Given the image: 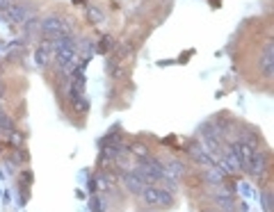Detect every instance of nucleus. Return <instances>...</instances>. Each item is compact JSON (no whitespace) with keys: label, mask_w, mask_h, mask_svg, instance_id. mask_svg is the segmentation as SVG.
<instances>
[{"label":"nucleus","mask_w":274,"mask_h":212,"mask_svg":"<svg viewBox=\"0 0 274 212\" xmlns=\"http://www.w3.org/2000/svg\"><path fill=\"white\" fill-rule=\"evenodd\" d=\"M55 44V57L53 60L57 62L60 69H74L75 67V60H78V50H75L74 41L69 37H62V39L53 41Z\"/></svg>","instance_id":"nucleus-1"},{"label":"nucleus","mask_w":274,"mask_h":212,"mask_svg":"<svg viewBox=\"0 0 274 212\" xmlns=\"http://www.w3.org/2000/svg\"><path fill=\"white\" fill-rule=\"evenodd\" d=\"M39 30L44 34H46L48 39H62V37H69V32H71V27L67 25V21L62 19V16H46V19L41 21V25Z\"/></svg>","instance_id":"nucleus-2"},{"label":"nucleus","mask_w":274,"mask_h":212,"mask_svg":"<svg viewBox=\"0 0 274 212\" xmlns=\"http://www.w3.org/2000/svg\"><path fill=\"white\" fill-rule=\"evenodd\" d=\"M147 206H153V208H169L172 206V194L162 187H155V185H147L140 194Z\"/></svg>","instance_id":"nucleus-3"},{"label":"nucleus","mask_w":274,"mask_h":212,"mask_svg":"<svg viewBox=\"0 0 274 212\" xmlns=\"http://www.w3.org/2000/svg\"><path fill=\"white\" fill-rule=\"evenodd\" d=\"M53 57H55V44L50 39L41 41L39 48H37V53H34L37 64H39V67H48V64L53 62Z\"/></svg>","instance_id":"nucleus-4"},{"label":"nucleus","mask_w":274,"mask_h":212,"mask_svg":"<svg viewBox=\"0 0 274 212\" xmlns=\"http://www.w3.org/2000/svg\"><path fill=\"white\" fill-rule=\"evenodd\" d=\"M5 19L9 21V23H25V21L32 19V16H30V12H27L25 5H16V2H12V5L5 9Z\"/></svg>","instance_id":"nucleus-5"},{"label":"nucleus","mask_w":274,"mask_h":212,"mask_svg":"<svg viewBox=\"0 0 274 212\" xmlns=\"http://www.w3.org/2000/svg\"><path fill=\"white\" fill-rule=\"evenodd\" d=\"M265 166H268L265 155H263V153H254V155L249 158V162L242 166V169H245V171H249L251 176H261V173L265 171Z\"/></svg>","instance_id":"nucleus-6"},{"label":"nucleus","mask_w":274,"mask_h":212,"mask_svg":"<svg viewBox=\"0 0 274 212\" xmlns=\"http://www.w3.org/2000/svg\"><path fill=\"white\" fill-rule=\"evenodd\" d=\"M231 148H233V153L238 155V160L242 162V166L247 165L249 158H251V155L256 153V148H251V146H249V141H235Z\"/></svg>","instance_id":"nucleus-7"},{"label":"nucleus","mask_w":274,"mask_h":212,"mask_svg":"<svg viewBox=\"0 0 274 212\" xmlns=\"http://www.w3.org/2000/svg\"><path fill=\"white\" fill-rule=\"evenodd\" d=\"M124 185L128 187V192H133V194H142V189L147 187V183L137 176V173H124Z\"/></svg>","instance_id":"nucleus-8"},{"label":"nucleus","mask_w":274,"mask_h":212,"mask_svg":"<svg viewBox=\"0 0 274 212\" xmlns=\"http://www.w3.org/2000/svg\"><path fill=\"white\" fill-rule=\"evenodd\" d=\"M272 69H274V55H272V44H268V48L263 50L261 55V71L265 75H272Z\"/></svg>","instance_id":"nucleus-9"},{"label":"nucleus","mask_w":274,"mask_h":212,"mask_svg":"<svg viewBox=\"0 0 274 212\" xmlns=\"http://www.w3.org/2000/svg\"><path fill=\"white\" fill-rule=\"evenodd\" d=\"M224 169H228V171H240L242 169V162L238 160L233 148H228V151L224 153Z\"/></svg>","instance_id":"nucleus-10"},{"label":"nucleus","mask_w":274,"mask_h":212,"mask_svg":"<svg viewBox=\"0 0 274 212\" xmlns=\"http://www.w3.org/2000/svg\"><path fill=\"white\" fill-rule=\"evenodd\" d=\"M130 153H133L137 160H149V148L144 144H140V141L130 146Z\"/></svg>","instance_id":"nucleus-11"},{"label":"nucleus","mask_w":274,"mask_h":212,"mask_svg":"<svg viewBox=\"0 0 274 212\" xmlns=\"http://www.w3.org/2000/svg\"><path fill=\"white\" fill-rule=\"evenodd\" d=\"M114 185V180L110 173H100V178H99V187L100 189H110V187Z\"/></svg>","instance_id":"nucleus-12"},{"label":"nucleus","mask_w":274,"mask_h":212,"mask_svg":"<svg viewBox=\"0 0 274 212\" xmlns=\"http://www.w3.org/2000/svg\"><path fill=\"white\" fill-rule=\"evenodd\" d=\"M87 14H89V21H92V23H100V21H103V12L96 9V7H89Z\"/></svg>","instance_id":"nucleus-13"},{"label":"nucleus","mask_w":274,"mask_h":212,"mask_svg":"<svg viewBox=\"0 0 274 212\" xmlns=\"http://www.w3.org/2000/svg\"><path fill=\"white\" fill-rule=\"evenodd\" d=\"M9 5H12V0H0V12H5Z\"/></svg>","instance_id":"nucleus-14"}]
</instances>
